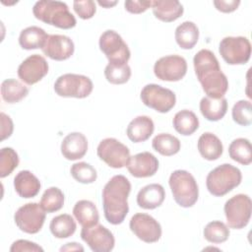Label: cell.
<instances>
[{
  "label": "cell",
  "mask_w": 252,
  "mask_h": 252,
  "mask_svg": "<svg viewBox=\"0 0 252 252\" xmlns=\"http://www.w3.org/2000/svg\"><path fill=\"white\" fill-rule=\"evenodd\" d=\"M193 64L197 79L207 96L223 97L228 90V81L215 54L209 49H201L195 54Z\"/></svg>",
  "instance_id": "6da1fadb"
},
{
  "label": "cell",
  "mask_w": 252,
  "mask_h": 252,
  "mask_svg": "<svg viewBox=\"0 0 252 252\" xmlns=\"http://www.w3.org/2000/svg\"><path fill=\"white\" fill-rule=\"evenodd\" d=\"M39 204L46 213L57 212L64 205V194L58 187H49L43 192Z\"/></svg>",
  "instance_id": "836d02e7"
},
{
  "label": "cell",
  "mask_w": 252,
  "mask_h": 252,
  "mask_svg": "<svg viewBox=\"0 0 252 252\" xmlns=\"http://www.w3.org/2000/svg\"><path fill=\"white\" fill-rule=\"evenodd\" d=\"M73 8L76 14L83 20H89L93 18L96 11L95 3L92 0L74 1Z\"/></svg>",
  "instance_id": "ab89813d"
},
{
  "label": "cell",
  "mask_w": 252,
  "mask_h": 252,
  "mask_svg": "<svg viewBox=\"0 0 252 252\" xmlns=\"http://www.w3.org/2000/svg\"><path fill=\"white\" fill-rule=\"evenodd\" d=\"M11 252H20V251H32V252H37V251H43V248L40 247L38 244L26 240V239H19L13 242V244L10 247Z\"/></svg>",
  "instance_id": "60d3db41"
},
{
  "label": "cell",
  "mask_w": 252,
  "mask_h": 252,
  "mask_svg": "<svg viewBox=\"0 0 252 252\" xmlns=\"http://www.w3.org/2000/svg\"><path fill=\"white\" fill-rule=\"evenodd\" d=\"M88 151V140L80 132L69 133L61 143V154L68 160L82 158Z\"/></svg>",
  "instance_id": "d6986e66"
},
{
  "label": "cell",
  "mask_w": 252,
  "mask_h": 252,
  "mask_svg": "<svg viewBox=\"0 0 252 252\" xmlns=\"http://www.w3.org/2000/svg\"><path fill=\"white\" fill-rule=\"evenodd\" d=\"M48 63L39 54H32L26 58L18 67L19 78L27 85H34L48 73Z\"/></svg>",
  "instance_id": "2e32d148"
},
{
  "label": "cell",
  "mask_w": 252,
  "mask_h": 252,
  "mask_svg": "<svg viewBox=\"0 0 252 252\" xmlns=\"http://www.w3.org/2000/svg\"><path fill=\"white\" fill-rule=\"evenodd\" d=\"M154 130L155 125L152 118L146 115H140L130 121L126 134L132 142L141 143L147 141L154 133Z\"/></svg>",
  "instance_id": "7402d4cb"
},
{
  "label": "cell",
  "mask_w": 252,
  "mask_h": 252,
  "mask_svg": "<svg viewBox=\"0 0 252 252\" xmlns=\"http://www.w3.org/2000/svg\"><path fill=\"white\" fill-rule=\"evenodd\" d=\"M49 228L56 238H68L75 233L77 224L73 217L68 214H61L51 220Z\"/></svg>",
  "instance_id": "4dcf8cb0"
},
{
  "label": "cell",
  "mask_w": 252,
  "mask_h": 252,
  "mask_svg": "<svg viewBox=\"0 0 252 252\" xmlns=\"http://www.w3.org/2000/svg\"><path fill=\"white\" fill-rule=\"evenodd\" d=\"M125 9L132 14H141L152 7V1L141 0H127L124 3Z\"/></svg>",
  "instance_id": "b9f144b4"
},
{
  "label": "cell",
  "mask_w": 252,
  "mask_h": 252,
  "mask_svg": "<svg viewBox=\"0 0 252 252\" xmlns=\"http://www.w3.org/2000/svg\"><path fill=\"white\" fill-rule=\"evenodd\" d=\"M142 102L160 113H166L171 110L176 102L175 94L166 88L157 84L146 85L140 94Z\"/></svg>",
  "instance_id": "30bf717a"
},
{
  "label": "cell",
  "mask_w": 252,
  "mask_h": 252,
  "mask_svg": "<svg viewBox=\"0 0 252 252\" xmlns=\"http://www.w3.org/2000/svg\"><path fill=\"white\" fill-rule=\"evenodd\" d=\"M48 34L39 27L32 26L24 29L19 36V43L27 50L42 48Z\"/></svg>",
  "instance_id": "4316f807"
},
{
  "label": "cell",
  "mask_w": 252,
  "mask_h": 252,
  "mask_svg": "<svg viewBox=\"0 0 252 252\" xmlns=\"http://www.w3.org/2000/svg\"><path fill=\"white\" fill-rule=\"evenodd\" d=\"M32 13L37 20L63 30L72 29L77 24L67 4L61 1H37L33 5Z\"/></svg>",
  "instance_id": "3957f363"
},
{
  "label": "cell",
  "mask_w": 252,
  "mask_h": 252,
  "mask_svg": "<svg viewBox=\"0 0 252 252\" xmlns=\"http://www.w3.org/2000/svg\"><path fill=\"white\" fill-rule=\"evenodd\" d=\"M153 149L161 156L170 157L180 150V141L175 136L168 133L158 134L152 141Z\"/></svg>",
  "instance_id": "1f68e13d"
},
{
  "label": "cell",
  "mask_w": 252,
  "mask_h": 252,
  "mask_svg": "<svg viewBox=\"0 0 252 252\" xmlns=\"http://www.w3.org/2000/svg\"><path fill=\"white\" fill-rule=\"evenodd\" d=\"M92 80L80 74L67 73L57 78L54 83V91L59 96L85 98L93 92Z\"/></svg>",
  "instance_id": "8992f818"
},
{
  "label": "cell",
  "mask_w": 252,
  "mask_h": 252,
  "mask_svg": "<svg viewBox=\"0 0 252 252\" xmlns=\"http://www.w3.org/2000/svg\"><path fill=\"white\" fill-rule=\"evenodd\" d=\"M104 76L110 84H125L131 77V68L128 64L108 63L104 69Z\"/></svg>",
  "instance_id": "d590c367"
},
{
  "label": "cell",
  "mask_w": 252,
  "mask_h": 252,
  "mask_svg": "<svg viewBox=\"0 0 252 252\" xmlns=\"http://www.w3.org/2000/svg\"><path fill=\"white\" fill-rule=\"evenodd\" d=\"M41 50L50 59L63 61L73 55L75 45L73 40L67 35L48 34Z\"/></svg>",
  "instance_id": "e0dca14e"
},
{
  "label": "cell",
  "mask_w": 252,
  "mask_h": 252,
  "mask_svg": "<svg viewBox=\"0 0 252 252\" xmlns=\"http://www.w3.org/2000/svg\"><path fill=\"white\" fill-rule=\"evenodd\" d=\"M96 154L102 161L113 168L126 166L130 159L129 149L115 138L101 140L97 146Z\"/></svg>",
  "instance_id": "8fae6325"
},
{
  "label": "cell",
  "mask_w": 252,
  "mask_h": 252,
  "mask_svg": "<svg viewBox=\"0 0 252 252\" xmlns=\"http://www.w3.org/2000/svg\"><path fill=\"white\" fill-rule=\"evenodd\" d=\"M165 198V191L160 184L152 183L144 186L137 195V204L145 210H154L159 207Z\"/></svg>",
  "instance_id": "ffe728a7"
},
{
  "label": "cell",
  "mask_w": 252,
  "mask_h": 252,
  "mask_svg": "<svg viewBox=\"0 0 252 252\" xmlns=\"http://www.w3.org/2000/svg\"><path fill=\"white\" fill-rule=\"evenodd\" d=\"M100 6H102V7H104V8H110V7H112V6H114V5H116L117 4V1H98L97 2Z\"/></svg>",
  "instance_id": "bcb514c9"
},
{
  "label": "cell",
  "mask_w": 252,
  "mask_h": 252,
  "mask_svg": "<svg viewBox=\"0 0 252 252\" xmlns=\"http://www.w3.org/2000/svg\"><path fill=\"white\" fill-rule=\"evenodd\" d=\"M73 215L83 227H90L98 223V211L92 201H78L73 208Z\"/></svg>",
  "instance_id": "d4e9b609"
},
{
  "label": "cell",
  "mask_w": 252,
  "mask_h": 252,
  "mask_svg": "<svg viewBox=\"0 0 252 252\" xmlns=\"http://www.w3.org/2000/svg\"><path fill=\"white\" fill-rule=\"evenodd\" d=\"M187 72V62L179 55H167L159 58L154 65L156 77L161 81H180Z\"/></svg>",
  "instance_id": "4fadbf2b"
},
{
  "label": "cell",
  "mask_w": 252,
  "mask_h": 252,
  "mask_svg": "<svg viewBox=\"0 0 252 252\" xmlns=\"http://www.w3.org/2000/svg\"><path fill=\"white\" fill-rule=\"evenodd\" d=\"M203 234L205 239L211 243H222L229 237V228L220 220H213L205 226Z\"/></svg>",
  "instance_id": "e575fe53"
},
{
  "label": "cell",
  "mask_w": 252,
  "mask_h": 252,
  "mask_svg": "<svg viewBox=\"0 0 252 252\" xmlns=\"http://www.w3.org/2000/svg\"><path fill=\"white\" fill-rule=\"evenodd\" d=\"M29 94V89L16 79L4 80L1 84V95L4 101L16 103L25 98Z\"/></svg>",
  "instance_id": "f546056e"
},
{
  "label": "cell",
  "mask_w": 252,
  "mask_h": 252,
  "mask_svg": "<svg viewBox=\"0 0 252 252\" xmlns=\"http://www.w3.org/2000/svg\"><path fill=\"white\" fill-rule=\"evenodd\" d=\"M174 201L183 208L195 205L199 197V188L194 176L187 170H174L168 180Z\"/></svg>",
  "instance_id": "5b68a950"
},
{
  "label": "cell",
  "mask_w": 252,
  "mask_h": 252,
  "mask_svg": "<svg viewBox=\"0 0 252 252\" xmlns=\"http://www.w3.org/2000/svg\"><path fill=\"white\" fill-rule=\"evenodd\" d=\"M73 178L83 184H90L96 180L97 173L93 165L85 161L76 162L71 166L70 169Z\"/></svg>",
  "instance_id": "8d00e7d4"
},
{
  "label": "cell",
  "mask_w": 252,
  "mask_h": 252,
  "mask_svg": "<svg viewBox=\"0 0 252 252\" xmlns=\"http://www.w3.org/2000/svg\"><path fill=\"white\" fill-rule=\"evenodd\" d=\"M74 250L84 251V247L81 246L79 243L70 242V243H67L66 245H64L60 248V251H74Z\"/></svg>",
  "instance_id": "f6af8a7d"
},
{
  "label": "cell",
  "mask_w": 252,
  "mask_h": 252,
  "mask_svg": "<svg viewBox=\"0 0 252 252\" xmlns=\"http://www.w3.org/2000/svg\"><path fill=\"white\" fill-rule=\"evenodd\" d=\"M241 180L242 174L239 168L229 163H223L208 173L206 186L212 195L221 197L237 187Z\"/></svg>",
  "instance_id": "277c9868"
},
{
  "label": "cell",
  "mask_w": 252,
  "mask_h": 252,
  "mask_svg": "<svg viewBox=\"0 0 252 252\" xmlns=\"http://www.w3.org/2000/svg\"><path fill=\"white\" fill-rule=\"evenodd\" d=\"M131 183L124 175L118 174L110 178L102 189V206L104 218L111 224L124 221L128 212V196Z\"/></svg>",
  "instance_id": "7a4b0ae2"
},
{
  "label": "cell",
  "mask_w": 252,
  "mask_h": 252,
  "mask_svg": "<svg viewBox=\"0 0 252 252\" xmlns=\"http://www.w3.org/2000/svg\"><path fill=\"white\" fill-rule=\"evenodd\" d=\"M213 3L217 10L222 13H231L238 8L240 1L239 0H215Z\"/></svg>",
  "instance_id": "7bdbcfd3"
},
{
  "label": "cell",
  "mask_w": 252,
  "mask_h": 252,
  "mask_svg": "<svg viewBox=\"0 0 252 252\" xmlns=\"http://www.w3.org/2000/svg\"><path fill=\"white\" fill-rule=\"evenodd\" d=\"M81 238L94 252H109L114 248L115 239L112 232L102 224L83 227Z\"/></svg>",
  "instance_id": "9a60e30c"
},
{
  "label": "cell",
  "mask_w": 252,
  "mask_h": 252,
  "mask_svg": "<svg viewBox=\"0 0 252 252\" xmlns=\"http://www.w3.org/2000/svg\"><path fill=\"white\" fill-rule=\"evenodd\" d=\"M19 164V156L12 148H2L0 151V177L10 175Z\"/></svg>",
  "instance_id": "74e56055"
},
{
  "label": "cell",
  "mask_w": 252,
  "mask_h": 252,
  "mask_svg": "<svg viewBox=\"0 0 252 252\" xmlns=\"http://www.w3.org/2000/svg\"><path fill=\"white\" fill-rule=\"evenodd\" d=\"M232 119L240 126H248L252 122V105L249 100H238L232 107Z\"/></svg>",
  "instance_id": "f35d334b"
},
{
  "label": "cell",
  "mask_w": 252,
  "mask_h": 252,
  "mask_svg": "<svg viewBox=\"0 0 252 252\" xmlns=\"http://www.w3.org/2000/svg\"><path fill=\"white\" fill-rule=\"evenodd\" d=\"M0 118H1V140L3 141L12 135L14 125L10 116L5 114L4 112H1Z\"/></svg>",
  "instance_id": "ee69618b"
},
{
  "label": "cell",
  "mask_w": 252,
  "mask_h": 252,
  "mask_svg": "<svg viewBox=\"0 0 252 252\" xmlns=\"http://www.w3.org/2000/svg\"><path fill=\"white\" fill-rule=\"evenodd\" d=\"M223 210L228 227L241 229L250 220L252 202L248 195L237 194L225 202Z\"/></svg>",
  "instance_id": "52a82bcc"
},
{
  "label": "cell",
  "mask_w": 252,
  "mask_h": 252,
  "mask_svg": "<svg viewBox=\"0 0 252 252\" xmlns=\"http://www.w3.org/2000/svg\"><path fill=\"white\" fill-rule=\"evenodd\" d=\"M198 151L207 160L218 159L223 152V146L218 136L211 132L203 133L198 140Z\"/></svg>",
  "instance_id": "cb8c5ba5"
},
{
  "label": "cell",
  "mask_w": 252,
  "mask_h": 252,
  "mask_svg": "<svg viewBox=\"0 0 252 252\" xmlns=\"http://www.w3.org/2000/svg\"><path fill=\"white\" fill-rule=\"evenodd\" d=\"M99 49L108 59V63L127 64L131 52L120 34L115 31L107 30L99 36Z\"/></svg>",
  "instance_id": "9c48e42d"
},
{
  "label": "cell",
  "mask_w": 252,
  "mask_h": 252,
  "mask_svg": "<svg viewBox=\"0 0 252 252\" xmlns=\"http://www.w3.org/2000/svg\"><path fill=\"white\" fill-rule=\"evenodd\" d=\"M126 166L130 174L136 178L151 177L158 169V160L150 152H142L130 157Z\"/></svg>",
  "instance_id": "ac0fdd59"
},
{
  "label": "cell",
  "mask_w": 252,
  "mask_h": 252,
  "mask_svg": "<svg viewBox=\"0 0 252 252\" xmlns=\"http://www.w3.org/2000/svg\"><path fill=\"white\" fill-rule=\"evenodd\" d=\"M153 13L159 21L170 23L180 18L184 12L182 4L177 0L152 1Z\"/></svg>",
  "instance_id": "603a6c76"
},
{
  "label": "cell",
  "mask_w": 252,
  "mask_h": 252,
  "mask_svg": "<svg viewBox=\"0 0 252 252\" xmlns=\"http://www.w3.org/2000/svg\"><path fill=\"white\" fill-rule=\"evenodd\" d=\"M200 111L209 121H219L227 111V100L224 97L212 98L204 96L200 101Z\"/></svg>",
  "instance_id": "484cf974"
},
{
  "label": "cell",
  "mask_w": 252,
  "mask_h": 252,
  "mask_svg": "<svg viewBox=\"0 0 252 252\" xmlns=\"http://www.w3.org/2000/svg\"><path fill=\"white\" fill-rule=\"evenodd\" d=\"M172 124L176 132L183 136H189L199 128V119L193 111L183 109L174 115Z\"/></svg>",
  "instance_id": "f1b7e54d"
},
{
  "label": "cell",
  "mask_w": 252,
  "mask_h": 252,
  "mask_svg": "<svg viewBox=\"0 0 252 252\" xmlns=\"http://www.w3.org/2000/svg\"><path fill=\"white\" fill-rule=\"evenodd\" d=\"M45 213L40 204L28 203L17 210L14 220L22 231L34 234L41 229L45 220Z\"/></svg>",
  "instance_id": "7c38bea8"
},
{
  "label": "cell",
  "mask_w": 252,
  "mask_h": 252,
  "mask_svg": "<svg viewBox=\"0 0 252 252\" xmlns=\"http://www.w3.org/2000/svg\"><path fill=\"white\" fill-rule=\"evenodd\" d=\"M228 154L231 159L248 165L252 161V147L250 141L245 138H237L233 140L228 147Z\"/></svg>",
  "instance_id": "d6a6232c"
},
{
  "label": "cell",
  "mask_w": 252,
  "mask_h": 252,
  "mask_svg": "<svg viewBox=\"0 0 252 252\" xmlns=\"http://www.w3.org/2000/svg\"><path fill=\"white\" fill-rule=\"evenodd\" d=\"M222 59L229 65L246 64L251 55V44L245 36H225L219 46Z\"/></svg>",
  "instance_id": "ba28073f"
},
{
  "label": "cell",
  "mask_w": 252,
  "mask_h": 252,
  "mask_svg": "<svg viewBox=\"0 0 252 252\" xmlns=\"http://www.w3.org/2000/svg\"><path fill=\"white\" fill-rule=\"evenodd\" d=\"M131 231L146 243L158 242L161 236L159 222L148 214H135L129 222Z\"/></svg>",
  "instance_id": "5bb4252c"
},
{
  "label": "cell",
  "mask_w": 252,
  "mask_h": 252,
  "mask_svg": "<svg viewBox=\"0 0 252 252\" xmlns=\"http://www.w3.org/2000/svg\"><path fill=\"white\" fill-rule=\"evenodd\" d=\"M175 40L182 49L193 48L199 39V29L190 21L183 22L175 30Z\"/></svg>",
  "instance_id": "83f0119b"
},
{
  "label": "cell",
  "mask_w": 252,
  "mask_h": 252,
  "mask_svg": "<svg viewBox=\"0 0 252 252\" xmlns=\"http://www.w3.org/2000/svg\"><path fill=\"white\" fill-rule=\"evenodd\" d=\"M40 181L30 170L19 171L14 178V188L17 194L25 199L36 196L40 190Z\"/></svg>",
  "instance_id": "44dd1931"
}]
</instances>
